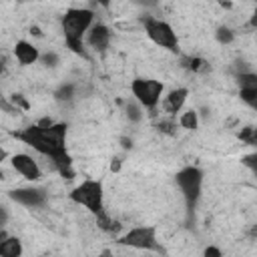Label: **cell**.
<instances>
[{"label": "cell", "mask_w": 257, "mask_h": 257, "mask_svg": "<svg viewBox=\"0 0 257 257\" xmlns=\"http://www.w3.org/2000/svg\"><path fill=\"white\" fill-rule=\"evenodd\" d=\"M44 133H46V137H48L50 141H54L56 145L66 147V133H68V124H66V122H54V124H50L48 128H44Z\"/></svg>", "instance_id": "cell-16"}, {"label": "cell", "mask_w": 257, "mask_h": 257, "mask_svg": "<svg viewBox=\"0 0 257 257\" xmlns=\"http://www.w3.org/2000/svg\"><path fill=\"white\" fill-rule=\"evenodd\" d=\"M175 183L181 189V195L185 199V209H187V217L191 219L195 215L197 203L201 199V191H203V171L199 167H183L181 171H177L175 175Z\"/></svg>", "instance_id": "cell-2"}, {"label": "cell", "mask_w": 257, "mask_h": 257, "mask_svg": "<svg viewBox=\"0 0 257 257\" xmlns=\"http://www.w3.org/2000/svg\"><path fill=\"white\" fill-rule=\"evenodd\" d=\"M12 54L18 60V64H22V66H30L34 62H38V58H40V50L28 40H18L12 48Z\"/></svg>", "instance_id": "cell-12"}, {"label": "cell", "mask_w": 257, "mask_h": 257, "mask_svg": "<svg viewBox=\"0 0 257 257\" xmlns=\"http://www.w3.org/2000/svg\"><path fill=\"white\" fill-rule=\"evenodd\" d=\"M179 66L185 68L187 72H193V74L209 70V62L205 58H201V56H187V54L179 58Z\"/></svg>", "instance_id": "cell-14"}, {"label": "cell", "mask_w": 257, "mask_h": 257, "mask_svg": "<svg viewBox=\"0 0 257 257\" xmlns=\"http://www.w3.org/2000/svg\"><path fill=\"white\" fill-rule=\"evenodd\" d=\"M249 147H255L257 149V126H253V133H251V139L247 141Z\"/></svg>", "instance_id": "cell-35"}, {"label": "cell", "mask_w": 257, "mask_h": 257, "mask_svg": "<svg viewBox=\"0 0 257 257\" xmlns=\"http://www.w3.org/2000/svg\"><path fill=\"white\" fill-rule=\"evenodd\" d=\"M247 26H249V28H257V4H255V10H253V12H251V16H249Z\"/></svg>", "instance_id": "cell-32"}, {"label": "cell", "mask_w": 257, "mask_h": 257, "mask_svg": "<svg viewBox=\"0 0 257 257\" xmlns=\"http://www.w3.org/2000/svg\"><path fill=\"white\" fill-rule=\"evenodd\" d=\"M239 98L251 106L255 112H257V86H251V88H239Z\"/></svg>", "instance_id": "cell-22"}, {"label": "cell", "mask_w": 257, "mask_h": 257, "mask_svg": "<svg viewBox=\"0 0 257 257\" xmlns=\"http://www.w3.org/2000/svg\"><path fill=\"white\" fill-rule=\"evenodd\" d=\"M215 40L219 42V44H231L233 40H235V30L233 28H229V26H217V30H215Z\"/></svg>", "instance_id": "cell-23"}, {"label": "cell", "mask_w": 257, "mask_h": 257, "mask_svg": "<svg viewBox=\"0 0 257 257\" xmlns=\"http://www.w3.org/2000/svg\"><path fill=\"white\" fill-rule=\"evenodd\" d=\"M52 96H54L56 102L70 104V102L78 96V84H74V82H62V84H58V86L54 88Z\"/></svg>", "instance_id": "cell-13"}, {"label": "cell", "mask_w": 257, "mask_h": 257, "mask_svg": "<svg viewBox=\"0 0 257 257\" xmlns=\"http://www.w3.org/2000/svg\"><path fill=\"white\" fill-rule=\"evenodd\" d=\"M179 126L185 128V131H197V126H199V112H197V108H187L179 116Z\"/></svg>", "instance_id": "cell-19"}, {"label": "cell", "mask_w": 257, "mask_h": 257, "mask_svg": "<svg viewBox=\"0 0 257 257\" xmlns=\"http://www.w3.org/2000/svg\"><path fill=\"white\" fill-rule=\"evenodd\" d=\"M203 255H205V257H221V255H223V251H221L219 247L209 245V247H205V249H203Z\"/></svg>", "instance_id": "cell-28"}, {"label": "cell", "mask_w": 257, "mask_h": 257, "mask_svg": "<svg viewBox=\"0 0 257 257\" xmlns=\"http://www.w3.org/2000/svg\"><path fill=\"white\" fill-rule=\"evenodd\" d=\"M36 124H38V126H42V128H48L50 124H54V120H52L50 116H42V118H40Z\"/></svg>", "instance_id": "cell-33"}, {"label": "cell", "mask_w": 257, "mask_h": 257, "mask_svg": "<svg viewBox=\"0 0 257 257\" xmlns=\"http://www.w3.org/2000/svg\"><path fill=\"white\" fill-rule=\"evenodd\" d=\"M8 199L14 201V203H18V205H24V207L38 209V207H44L46 205L48 191L42 189V187H18V189L8 191Z\"/></svg>", "instance_id": "cell-8"}, {"label": "cell", "mask_w": 257, "mask_h": 257, "mask_svg": "<svg viewBox=\"0 0 257 257\" xmlns=\"http://www.w3.org/2000/svg\"><path fill=\"white\" fill-rule=\"evenodd\" d=\"M30 34H32L34 38H42V36H44V32H42V30H40L36 24H32V26H30Z\"/></svg>", "instance_id": "cell-34"}, {"label": "cell", "mask_w": 257, "mask_h": 257, "mask_svg": "<svg viewBox=\"0 0 257 257\" xmlns=\"http://www.w3.org/2000/svg\"><path fill=\"white\" fill-rule=\"evenodd\" d=\"M10 100L20 108V110H30V102L26 100V96L22 92H12L10 94Z\"/></svg>", "instance_id": "cell-26"}, {"label": "cell", "mask_w": 257, "mask_h": 257, "mask_svg": "<svg viewBox=\"0 0 257 257\" xmlns=\"http://www.w3.org/2000/svg\"><path fill=\"white\" fill-rule=\"evenodd\" d=\"M249 235H251V237H257V223H255V225L249 229Z\"/></svg>", "instance_id": "cell-39"}, {"label": "cell", "mask_w": 257, "mask_h": 257, "mask_svg": "<svg viewBox=\"0 0 257 257\" xmlns=\"http://www.w3.org/2000/svg\"><path fill=\"white\" fill-rule=\"evenodd\" d=\"M122 104H124V114H126L128 122H141V120H143V108H145V106H143L135 96L122 100Z\"/></svg>", "instance_id": "cell-17"}, {"label": "cell", "mask_w": 257, "mask_h": 257, "mask_svg": "<svg viewBox=\"0 0 257 257\" xmlns=\"http://www.w3.org/2000/svg\"><path fill=\"white\" fill-rule=\"evenodd\" d=\"M133 4H137V6H143V8H157L159 6V0H133Z\"/></svg>", "instance_id": "cell-29"}, {"label": "cell", "mask_w": 257, "mask_h": 257, "mask_svg": "<svg viewBox=\"0 0 257 257\" xmlns=\"http://www.w3.org/2000/svg\"><path fill=\"white\" fill-rule=\"evenodd\" d=\"M68 199L76 205L86 207L92 215L104 211V191H102V181L100 179H84L80 185H76L70 193Z\"/></svg>", "instance_id": "cell-3"}, {"label": "cell", "mask_w": 257, "mask_h": 257, "mask_svg": "<svg viewBox=\"0 0 257 257\" xmlns=\"http://www.w3.org/2000/svg\"><path fill=\"white\" fill-rule=\"evenodd\" d=\"M14 137H16L18 141H22L24 145L32 147V149H34L36 153H40L42 157L50 159V161L56 159V157H60L62 153H66V147H60V145H56L54 141H50V139L46 137L44 128L38 126V124H28L26 128L14 133Z\"/></svg>", "instance_id": "cell-4"}, {"label": "cell", "mask_w": 257, "mask_h": 257, "mask_svg": "<svg viewBox=\"0 0 257 257\" xmlns=\"http://www.w3.org/2000/svg\"><path fill=\"white\" fill-rule=\"evenodd\" d=\"M155 128L161 133V135H167V137H175L177 135V120L173 116H163L155 122Z\"/></svg>", "instance_id": "cell-20"}, {"label": "cell", "mask_w": 257, "mask_h": 257, "mask_svg": "<svg viewBox=\"0 0 257 257\" xmlns=\"http://www.w3.org/2000/svg\"><path fill=\"white\" fill-rule=\"evenodd\" d=\"M187 98H189V88H185V86L173 88V90L165 96V100H163V112H167L169 116H175L177 112L183 110Z\"/></svg>", "instance_id": "cell-11"}, {"label": "cell", "mask_w": 257, "mask_h": 257, "mask_svg": "<svg viewBox=\"0 0 257 257\" xmlns=\"http://www.w3.org/2000/svg\"><path fill=\"white\" fill-rule=\"evenodd\" d=\"M118 143H120V147H122L124 151H131V149H133V139H131V137H120Z\"/></svg>", "instance_id": "cell-31"}, {"label": "cell", "mask_w": 257, "mask_h": 257, "mask_svg": "<svg viewBox=\"0 0 257 257\" xmlns=\"http://www.w3.org/2000/svg\"><path fill=\"white\" fill-rule=\"evenodd\" d=\"M24 253L22 249V241L18 237H6L4 241H0V255L2 257H20Z\"/></svg>", "instance_id": "cell-15"}, {"label": "cell", "mask_w": 257, "mask_h": 257, "mask_svg": "<svg viewBox=\"0 0 257 257\" xmlns=\"http://www.w3.org/2000/svg\"><path fill=\"white\" fill-rule=\"evenodd\" d=\"M120 167H122V159H120V157H112V161H110V171H112V173H118Z\"/></svg>", "instance_id": "cell-30"}, {"label": "cell", "mask_w": 257, "mask_h": 257, "mask_svg": "<svg viewBox=\"0 0 257 257\" xmlns=\"http://www.w3.org/2000/svg\"><path fill=\"white\" fill-rule=\"evenodd\" d=\"M92 2H94L96 6H102L104 10H108V8H110V0H92Z\"/></svg>", "instance_id": "cell-36"}, {"label": "cell", "mask_w": 257, "mask_h": 257, "mask_svg": "<svg viewBox=\"0 0 257 257\" xmlns=\"http://www.w3.org/2000/svg\"><path fill=\"white\" fill-rule=\"evenodd\" d=\"M10 165H12V169L18 173V175H22L26 181H40L42 179V169H40V165L36 163V159L34 157H30V155H26V153H14L12 157H10Z\"/></svg>", "instance_id": "cell-9"}, {"label": "cell", "mask_w": 257, "mask_h": 257, "mask_svg": "<svg viewBox=\"0 0 257 257\" xmlns=\"http://www.w3.org/2000/svg\"><path fill=\"white\" fill-rule=\"evenodd\" d=\"M163 90H165V84L157 78H135L131 82V92L133 96L147 108H157L159 102H161V96H163Z\"/></svg>", "instance_id": "cell-6"}, {"label": "cell", "mask_w": 257, "mask_h": 257, "mask_svg": "<svg viewBox=\"0 0 257 257\" xmlns=\"http://www.w3.org/2000/svg\"><path fill=\"white\" fill-rule=\"evenodd\" d=\"M141 24L145 26V32L147 36L161 48L165 50H171V52H177L179 50V38H177V32L173 30V26L161 18H155L151 14H143L141 18Z\"/></svg>", "instance_id": "cell-5"}, {"label": "cell", "mask_w": 257, "mask_h": 257, "mask_svg": "<svg viewBox=\"0 0 257 257\" xmlns=\"http://www.w3.org/2000/svg\"><path fill=\"white\" fill-rule=\"evenodd\" d=\"M197 112H199V110H197ZM209 114H211V110H209L207 106H203L201 112H199V116H203V118H209Z\"/></svg>", "instance_id": "cell-37"}, {"label": "cell", "mask_w": 257, "mask_h": 257, "mask_svg": "<svg viewBox=\"0 0 257 257\" xmlns=\"http://www.w3.org/2000/svg\"><path fill=\"white\" fill-rule=\"evenodd\" d=\"M219 4H221L223 8H231V6H233V4L229 2V0H219Z\"/></svg>", "instance_id": "cell-38"}, {"label": "cell", "mask_w": 257, "mask_h": 257, "mask_svg": "<svg viewBox=\"0 0 257 257\" xmlns=\"http://www.w3.org/2000/svg\"><path fill=\"white\" fill-rule=\"evenodd\" d=\"M118 245H126L133 249H145V251H163L159 241H157V227L153 225H143V227H133L128 229L122 237L116 241Z\"/></svg>", "instance_id": "cell-7"}, {"label": "cell", "mask_w": 257, "mask_h": 257, "mask_svg": "<svg viewBox=\"0 0 257 257\" xmlns=\"http://www.w3.org/2000/svg\"><path fill=\"white\" fill-rule=\"evenodd\" d=\"M38 62H40L44 68H54V66L60 64V56H58L54 50H46V52H40Z\"/></svg>", "instance_id": "cell-24"}, {"label": "cell", "mask_w": 257, "mask_h": 257, "mask_svg": "<svg viewBox=\"0 0 257 257\" xmlns=\"http://www.w3.org/2000/svg\"><path fill=\"white\" fill-rule=\"evenodd\" d=\"M235 82L239 84V88H251V86H257V72H253V70L237 72V74H235Z\"/></svg>", "instance_id": "cell-21"}, {"label": "cell", "mask_w": 257, "mask_h": 257, "mask_svg": "<svg viewBox=\"0 0 257 257\" xmlns=\"http://www.w3.org/2000/svg\"><path fill=\"white\" fill-rule=\"evenodd\" d=\"M84 40H86L88 48H92L94 52H104V50L108 48V44H110V30H108L106 24L94 22V24L88 28Z\"/></svg>", "instance_id": "cell-10"}, {"label": "cell", "mask_w": 257, "mask_h": 257, "mask_svg": "<svg viewBox=\"0 0 257 257\" xmlns=\"http://www.w3.org/2000/svg\"><path fill=\"white\" fill-rule=\"evenodd\" d=\"M241 165H245L253 175H257V149L249 155H243L241 157Z\"/></svg>", "instance_id": "cell-25"}, {"label": "cell", "mask_w": 257, "mask_h": 257, "mask_svg": "<svg viewBox=\"0 0 257 257\" xmlns=\"http://www.w3.org/2000/svg\"><path fill=\"white\" fill-rule=\"evenodd\" d=\"M251 133H253V124H245V126H241V131L237 133V139L247 145V141L251 139Z\"/></svg>", "instance_id": "cell-27"}, {"label": "cell", "mask_w": 257, "mask_h": 257, "mask_svg": "<svg viewBox=\"0 0 257 257\" xmlns=\"http://www.w3.org/2000/svg\"><path fill=\"white\" fill-rule=\"evenodd\" d=\"M94 217H96V227H98L100 231H104V233H116V231L120 229V223L114 221L106 211H100V213H96Z\"/></svg>", "instance_id": "cell-18"}, {"label": "cell", "mask_w": 257, "mask_h": 257, "mask_svg": "<svg viewBox=\"0 0 257 257\" xmlns=\"http://www.w3.org/2000/svg\"><path fill=\"white\" fill-rule=\"evenodd\" d=\"M94 24V12L92 8H68L60 20V28H62V36H64V44L66 48L88 60V52L84 48V36L88 32V28Z\"/></svg>", "instance_id": "cell-1"}]
</instances>
